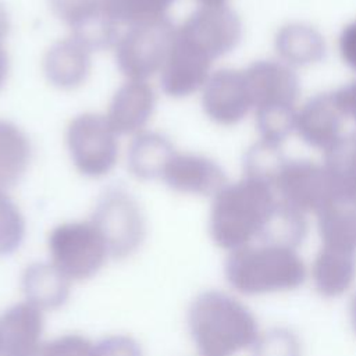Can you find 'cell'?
Returning a JSON list of instances; mask_svg holds the SVG:
<instances>
[{
  "label": "cell",
  "instance_id": "9a60e30c",
  "mask_svg": "<svg viewBox=\"0 0 356 356\" xmlns=\"http://www.w3.org/2000/svg\"><path fill=\"white\" fill-rule=\"evenodd\" d=\"M32 157L28 136L11 121L0 120V189L15 185Z\"/></svg>",
  "mask_w": 356,
  "mask_h": 356
},
{
  "label": "cell",
  "instance_id": "4fadbf2b",
  "mask_svg": "<svg viewBox=\"0 0 356 356\" xmlns=\"http://www.w3.org/2000/svg\"><path fill=\"white\" fill-rule=\"evenodd\" d=\"M26 302L40 310L61 307L70 296V280L50 263L29 264L21 277Z\"/></svg>",
  "mask_w": 356,
  "mask_h": 356
},
{
  "label": "cell",
  "instance_id": "5bb4252c",
  "mask_svg": "<svg viewBox=\"0 0 356 356\" xmlns=\"http://www.w3.org/2000/svg\"><path fill=\"white\" fill-rule=\"evenodd\" d=\"M177 152L167 136L159 132H142L134 138L128 149V168L139 179L161 178Z\"/></svg>",
  "mask_w": 356,
  "mask_h": 356
},
{
  "label": "cell",
  "instance_id": "30bf717a",
  "mask_svg": "<svg viewBox=\"0 0 356 356\" xmlns=\"http://www.w3.org/2000/svg\"><path fill=\"white\" fill-rule=\"evenodd\" d=\"M90 53L92 50L74 36L56 42L43 60L47 81L65 90L81 86L90 72Z\"/></svg>",
  "mask_w": 356,
  "mask_h": 356
},
{
  "label": "cell",
  "instance_id": "ba28073f",
  "mask_svg": "<svg viewBox=\"0 0 356 356\" xmlns=\"http://www.w3.org/2000/svg\"><path fill=\"white\" fill-rule=\"evenodd\" d=\"M42 310L29 302L8 307L0 317L1 355L36 356L43 334Z\"/></svg>",
  "mask_w": 356,
  "mask_h": 356
},
{
  "label": "cell",
  "instance_id": "6da1fadb",
  "mask_svg": "<svg viewBox=\"0 0 356 356\" xmlns=\"http://www.w3.org/2000/svg\"><path fill=\"white\" fill-rule=\"evenodd\" d=\"M188 327L200 356H235L252 348L260 335L252 310L217 289L204 291L193 299Z\"/></svg>",
  "mask_w": 356,
  "mask_h": 356
},
{
  "label": "cell",
  "instance_id": "8fae6325",
  "mask_svg": "<svg viewBox=\"0 0 356 356\" xmlns=\"http://www.w3.org/2000/svg\"><path fill=\"white\" fill-rule=\"evenodd\" d=\"M312 278L321 296L338 298L343 295L356 280V253L324 246L312 264Z\"/></svg>",
  "mask_w": 356,
  "mask_h": 356
},
{
  "label": "cell",
  "instance_id": "44dd1931",
  "mask_svg": "<svg viewBox=\"0 0 356 356\" xmlns=\"http://www.w3.org/2000/svg\"><path fill=\"white\" fill-rule=\"evenodd\" d=\"M96 356H143L140 345L128 335H111L95 343Z\"/></svg>",
  "mask_w": 356,
  "mask_h": 356
},
{
  "label": "cell",
  "instance_id": "7a4b0ae2",
  "mask_svg": "<svg viewBox=\"0 0 356 356\" xmlns=\"http://www.w3.org/2000/svg\"><path fill=\"white\" fill-rule=\"evenodd\" d=\"M224 275L236 292L257 296L296 289L306 281L307 271L291 248L267 245L232 252L225 260Z\"/></svg>",
  "mask_w": 356,
  "mask_h": 356
},
{
  "label": "cell",
  "instance_id": "7c38bea8",
  "mask_svg": "<svg viewBox=\"0 0 356 356\" xmlns=\"http://www.w3.org/2000/svg\"><path fill=\"white\" fill-rule=\"evenodd\" d=\"M203 71V56L185 42L179 40L175 33L170 54L160 71L163 92L171 97L189 95L200 83Z\"/></svg>",
  "mask_w": 356,
  "mask_h": 356
},
{
  "label": "cell",
  "instance_id": "603a6c76",
  "mask_svg": "<svg viewBox=\"0 0 356 356\" xmlns=\"http://www.w3.org/2000/svg\"><path fill=\"white\" fill-rule=\"evenodd\" d=\"M10 28V21H8V14L3 4L0 3V42L4 39V36L8 33Z\"/></svg>",
  "mask_w": 356,
  "mask_h": 356
},
{
  "label": "cell",
  "instance_id": "d4e9b609",
  "mask_svg": "<svg viewBox=\"0 0 356 356\" xmlns=\"http://www.w3.org/2000/svg\"><path fill=\"white\" fill-rule=\"evenodd\" d=\"M0 353H1V334H0Z\"/></svg>",
  "mask_w": 356,
  "mask_h": 356
},
{
  "label": "cell",
  "instance_id": "ac0fdd59",
  "mask_svg": "<svg viewBox=\"0 0 356 356\" xmlns=\"http://www.w3.org/2000/svg\"><path fill=\"white\" fill-rule=\"evenodd\" d=\"M25 236V220L14 200L0 189V256L15 252Z\"/></svg>",
  "mask_w": 356,
  "mask_h": 356
},
{
  "label": "cell",
  "instance_id": "277c9868",
  "mask_svg": "<svg viewBox=\"0 0 356 356\" xmlns=\"http://www.w3.org/2000/svg\"><path fill=\"white\" fill-rule=\"evenodd\" d=\"M90 221L114 259L131 256L145 239L146 225L142 209L136 199L121 186H110L100 195Z\"/></svg>",
  "mask_w": 356,
  "mask_h": 356
},
{
  "label": "cell",
  "instance_id": "ffe728a7",
  "mask_svg": "<svg viewBox=\"0 0 356 356\" xmlns=\"http://www.w3.org/2000/svg\"><path fill=\"white\" fill-rule=\"evenodd\" d=\"M36 356H96V348L83 335L65 334L43 343Z\"/></svg>",
  "mask_w": 356,
  "mask_h": 356
},
{
  "label": "cell",
  "instance_id": "9c48e42d",
  "mask_svg": "<svg viewBox=\"0 0 356 356\" xmlns=\"http://www.w3.org/2000/svg\"><path fill=\"white\" fill-rule=\"evenodd\" d=\"M156 106L153 88L145 81L125 82L111 99L107 121L118 135L140 131L150 120Z\"/></svg>",
  "mask_w": 356,
  "mask_h": 356
},
{
  "label": "cell",
  "instance_id": "d6986e66",
  "mask_svg": "<svg viewBox=\"0 0 356 356\" xmlns=\"http://www.w3.org/2000/svg\"><path fill=\"white\" fill-rule=\"evenodd\" d=\"M253 356H300L302 346L295 332L284 327L271 328L259 335L252 346Z\"/></svg>",
  "mask_w": 356,
  "mask_h": 356
},
{
  "label": "cell",
  "instance_id": "e0dca14e",
  "mask_svg": "<svg viewBox=\"0 0 356 356\" xmlns=\"http://www.w3.org/2000/svg\"><path fill=\"white\" fill-rule=\"evenodd\" d=\"M175 0H104L107 15L120 25H135L165 17Z\"/></svg>",
  "mask_w": 356,
  "mask_h": 356
},
{
  "label": "cell",
  "instance_id": "cb8c5ba5",
  "mask_svg": "<svg viewBox=\"0 0 356 356\" xmlns=\"http://www.w3.org/2000/svg\"><path fill=\"white\" fill-rule=\"evenodd\" d=\"M349 314H350V323H352V327L356 332V292L355 295L352 296L350 299V303H349Z\"/></svg>",
  "mask_w": 356,
  "mask_h": 356
},
{
  "label": "cell",
  "instance_id": "7402d4cb",
  "mask_svg": "<svg viewBox=\"0 0 356 356\" xmlns=\"http://www.w3.org/2000/svg\"><path fill=\"white\" fill-rule=\"evenodd\" d=\"M7 71H8V57L4 47L0 43V88L3 86L7 78Z\"/></svg>",
  "mask_w": 356,
  "mask_h": 356
},
{
  "label": "cell",
  "instance_id": "2e32d148",
  "mask_svg": "<svg viewBox=\"0 0 356 356\" xmlns=\"http://www.w3.org/2000/svg\"><path fill=\"white\" fill-rule=\"evenodd\" d=\"M175 192H204L211 184V170L202 159L175 153L168 161L163 177Z\"/></svg>",
  "mask_w": 356,
  "mask_h": 356
},
{
  "label": "cell",
  "instance_id": "5b68a950",
  "mask_svg": "<svg viewBox=\"0 0 356 356\" xmlns=\"http://www.w3.org/2000/svg\"><path fill=\"white\" fill-rule=\"evenodd\" d=\"M47 245L51 264L74 281L93 277L108 256L107 245L92 221H72L54 227Z\"/></svg>",
  "mask_w": 356,
  "mask_h": 356
},
{
  "label": "cell",
  "instance_id": "8992f818",
  "mask_svg": "<svg viewBox=\"0 0 356 356\" xmlns=\"http://www.w3.org/2000/svg\"><path fill=\"white\" fill-rule=\"evenodd\" d=\"M65 139L71 160L82 175L100 178L114 168L118 142L107 117L95 113L76 115L68 124Z\"/></svg>",
  "mask_w": 356,
  "mask_h": 356
},
{
  "label": "cell",
  "instance_id": "3957f363",
  "mask_svg": "<svg viewBox=\"0 0 356 356\" xmlns=\"http://www.w3.org/2000/svg\"><path fill=\"white\" fill-rule=\"evenodd\" d=\"M177 29L165 15L128 26L115 43L120 71L136 81H145L161 71L175 39Z\"/></svg>",
  "mask_w": 356,
  "mask_h": 356
},
{
  "label": "cell",
  "instance_id": "52a82bcc",
  "mask_svg": "<svg viewBox=\"0 0 356 356\" xmlns=\"http://www.w3.org/2000/svg\"><path fill=\"white\" fill-rule=\"evenodd\" d=\"M53 13L67 24L74 38L92 51L117 43L118 25L107 15L104 0H49Z\"/></svg>",
  "mask_w": 356,
  "mask_h": 356
}]
</instances>
